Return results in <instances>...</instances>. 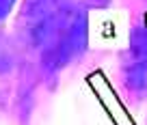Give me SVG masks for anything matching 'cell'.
I'll return each instance as SVG.
<instances>
[{"mask_svg":"<svg viewBox=\"0 0 147 125\" xmlns=\"http://www.w3.org/2000/svg\"><path fill=\"white\" fill-rule=\"evenodd\" d=\"M65 19L63 0H26L20 15L24 37L32 45L43 43L56 28H63Z\"/></svg>","mask_w":147,"mask_h":125,"instance_id":"obj_1","label":"cell"},{"mask_svg":"<svg viewBox=\"0 0 147 125\" xmlns=\"http://www.w3.org/2000/svg\"><path fill=\"white\" fill-rule=\"evenodd\" d=\"M125 78L128 84L136 91L147 88V30L138 28L132 35L130 58L125 63Z\"/></svg>","mask_w":147,"mask_h":125,"instance_id":"obj_2","label":"cell"},{"mask_svg":"<svg viewBox=\"0 0 147 125\" xmlns=\"http://www.w3.org/2000/svg\"><path fill=\"white\" fill-rule=\"evenodd\" d=\"M13 2H15V0H0V17H5V15L11 11Z\"/></svg>","mask_w":147,"mask_h":125,"instance_id":"obj_3","label":"cell"}]
</instances>
